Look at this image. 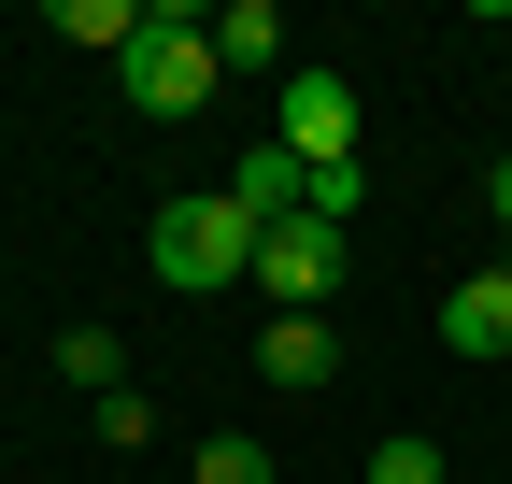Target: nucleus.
Returning <instances> with one entry per match:
<instances>
[{
    "instance_id": "4468645a",
    "label": "nucleus",
    "mask_w": 512,
    "mask_h": 484,
    "mask_svg": "<svg viewBox=\"0 0 512 484\" xmlns=\"http://www.w3.org/2000/svg\"><path fill=\"white\" fill-rule=\"evenodd\" d=\"M484 214H498V242H512V157H498V171H484Z\"/></svg>"
},
{
    "instance_id": "ddd939ff",
    "label": "nucleus",
    "mask_w": 512,
    "mask_h": 484,
    "mask_svg": "<svg viewBox=\"0 0 512 484\" xmlns=\"http://www.w3.org/2000/svg\"><path fill=\"white\" fill-rule=\"evenodd\" d=\"M356 200H370V171H356V157H313V214L356 228Z\"/></svg>"
},
{
    "instance_id": "9b49d317",
    "label": "nucleus",
    "mask_w": 512,
    "mask_h": 484,
    "mask_svg": "<svg viewBox=\"0 0 512 484\" xmlns=\"http://www.w3.org/2000/svg\"><path fill=\"white\" fill-rule=\"evenodd\" d=\"M200 484H271V442H256V428H214L200 442Z\"/></svg>"
},
{
    "instance_id": "f03ea898",
    "label": "nucleus",
    "mask_w": 512,
    "mask_h": 484,
    "mask_svg": "<svg viewBox=\"0 0 512 484\" xmlns=\"http://www.w3.org/2000/svg\"><path fill=\"white\" fill-rule=\"evenodd\" d=\"M114 72H128V100H143V114H200L228 57H214V29L185 15V0H157V15H143V43H128Z\"/></svg>"
},
{
    "instance_id": "7ed1b4c3",
    "label": "nucleus",
    "mask_w": 512,
    "mask_h": 484,
    "mask_svg": "<svg viewBox=\"0 0 512 484\" xmlns=\"http://www.w3.org/2000/svg\"><path fill=\"white\" fill-rule=\"evenodd\" d=\"M328 285H342V228L328 214L256 228V299H271V314H328Z\"/></svg>"
},
{
    "instance_id": "6e6552de",
    "label": "nucleus",
    "mask_w": 512,
    "mask_h": 484,
    "mask_svg": "<svg viewBox=\"0 0 512 484\" xmlns=\"http://www.w3.org/2000/svg\"><path fill=\"white\" fill-rule=\"evenodd\" d=\"M57 371H72L86 399H114V385H128V342H114V328L86 314V328H57Z\"/></svg>"
},
{
    "instance_id": "0eeeda50",
    "label": "nucleus",
    "mask_w": 512,
    "mask_h": 484,
    "mask_svg": "<svg viewBox=\"0 0 512 484\" xmlns=\"http://www.w3.org/2000/svg\"><path fill=\"white\" fill-rule=\"evenodd\" d=\"M214 57H228V72H299V43H285V15H271V0H228V15H214Z\"/></svg>"
},
{
    "instance_id": "423d86ee",
    "label": "nucleus",
    "mask_w": 512,
    "mask_h": 484,
    "mask_svg": "<svg viewBox=\"0 0 512 484\" xmlns=\"http://www.w3.org/2000/svg\"><path fill=\"white\" fill-rule=\"evenodd\" d=\"M441 342H456V356H512V257L470 271L456 299H441Z\"/></svg>"
},
{
    "instance_id": "f8f14e48",
    "label": "nucleus",
    "mask_w": 512,
    "mask_h": 484,
    "mask_svg": "<svg viewBox=\"0 0 512 484\" xmlns=\"http://www.w3.org/2000/svg\"><path fill=\"white\" fill-rule=\"evenodd\" d=\"M100 442H114V456H143V442H157V399H143V385H114V399H100Z\"/></svg>"
},
{
    "instance_id": "f257e3e1",
    "label": "nucleus",
    "mask_w": 512,
    "mask_h": 484,
    "mask_svg": "<svg viewBox=\"0 0 512 484\" xmlns=\"http://www.w3.org/2000/svg\"><path fill=\"white\" fill-rule=\"evenodd\" d=\"M143 257H157V285H171V299L256 285V214H242L228 186H200V200H171V214H157V242H143Z\"/></svg>"
},
{
    "instance_id": "39448f33",
    "label": "nucleus",
    "mask_w": 512,
    "mask_h": 484,
    "mask_svg": "<svg viewBox=\"0 0 512 484\" xmlns=\"http://www.w3.org/2000/svg\"><path fill=\"white\" fill-rule=\"evenodd\" d=\"M256 385H342V328L328 314H271V328H256Z\"/></svg>"
},
{
    "instance_id": "20e7f679",
    "label": "nucleus",
    "mask_w": 512,
    "mask_h": 484,
    "mask_svg": "<svg viewBox=\"0 0 512 484\" xmlns=\"http://www.w3.org/2000/svg\"><path fill=\"white\" fill-rule=\"evenodd\" d=\"M285 157H356V72H328V57H299L285 72Z\"/></svg>"
},
{
    "instance_id": "9d476101",
    "label": "nucleus",
    "mask_w": 512,
    "mask_h": 484,
    "mask_svg": "<svg viewBox=\"0 0 512 484\" xmlns=\"http://www.w3.org/2000/svg\"><path fill=\"white\" fill-rule=\"evenodd\" d=\"M370 484H441V442H427V428H384V442H370Z\"/></svg>"
},
{
    "instance_id": "1a4fd4ad",
    "label": "nucleus",
    "mask_w": 512,
    "mask_h": 484,
    "mask_svg": "<svg viewBox=\"0 0 512 484\" xmlns=\"http://www.w3.org/2000/svg\"><path fill=\"white\" fill-rule=\"evenodd\" d=\"M143 15H157V0H57V29H72V43H100V57H128V43H143Z\"/></svg>"
}]
</instances>
